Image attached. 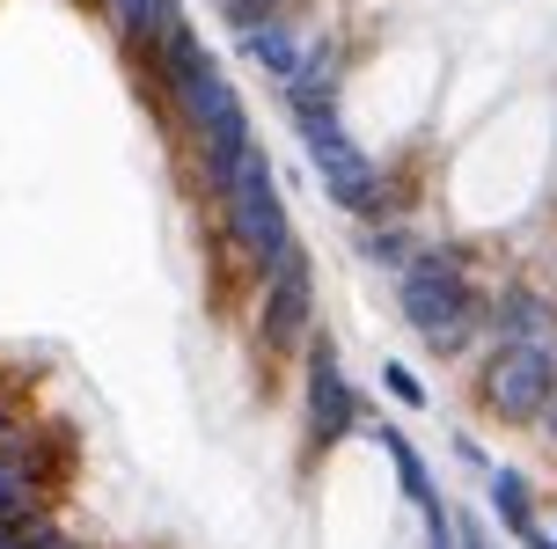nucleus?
I'll list each match as a JSON object with an SVG mask.
<instances>
[{"instance_id": "1", "label": "nucleus", "mask_w": 557, "mask_h": 549, "mask_svg": "<svg viewBox=\"0 0 557 549\" xmlns=\"http://www.w3.org/2000/svg\"><path fill=\"white\" fill-rule=\"evenodd\" d=\"M396 315L411 323V337L433 359H470L476 345H492V278L476 272L470 242H425L411 272H396Z\"/></svg>"}, {"instance_id": "2", "label": "nucleus", "mask_w": 557, "mask_h": 549, "mask_svg": "<svg viewBox=\"0 0 557 549\" xmlns=\"http://www.w3.org/2000/svg\"><path fill=\"white\" fill-rule=\"evenodd\" d=\"M213 235H221V249L250 272V286H257L264 264H278L286 249L301 242V235H294V213H286V191H278V169H272L264 147H257L250 162H243V176L213 198Z\"/></svg>"}, {"instance_id": "3", "label": "nucleus", "mask_w": 557, "mask_h": 549, "mask_svg": "<svg viewBox=\"0 0 557 549\" xmlns=\"http://www.w3.org/2000/svg\"><path fill=\"white\" fill-rule=\"evenodd\" d=\"M294 366H301V439H308V454H331V447H345L352 433L374 425V403H367L360 382L345 374L331 329H315Z\"/></svg>"}, {"instance_id": "4", "label": "nucleus", "mask_w": 557, "mask_h": 549, "mask_svg": "<svg viewBox=\"0 0 557 549\" xmlns=\"http://www.w3.org/2000/svg\"><path fill=\"white\" fill-rule=\"evenodd\" d=\"M557 403V345H484L476 359V411L492 425H543V411Z\"/></svg>"}, {"instance_id": "5", "label": "nucleus", "mask_w": 557, "mask_h": 549, "mask_svg": "<svg viewBox=\"0 0 557 549\" xmlns=\"http://www.w3.org/2000/svg\"><path fill=\"white\" fill-rule=\"evenodd\" d=\"M315 329H323L315 257H308V242H294L278 264L257 272V352L264 359H301Z\"/></svg>"}, {"instance_id": "6", "label": "nucleus", "mask_w": 557, "mask_h": 549, "mask_svg": "<svg viewBox=\"0 0 557 549\" xmlns=\"http://www.w3.org/2000/svg\"><path fill=\"white\" fill-rule=\"evenodd\" d=\"M315 45H323V29H308L301 8H294V15H272V23H257V29H243V59L264 66V82H272V88L301 82V66L315 59Z\"/></svg>"}, {"instance_id": "7", "label": "nucleus", "mask_w": 557, "mask_h": 549, "mask_svg": "<svg viewBox=\"0 0 557 549\" xmlns=\"http://www.w3.org/2000/svg\"><path fill=\"white\" fill-rule=\"evenodd\" d=\"M492 345H557V294L529 278H492Z\"/></svg>"}, {"instance_id": "8", "label": "nucleus", "mask_w": 557, "mask_h": 549, "mask_svg": "<svg viewBox=\"0 0 557 549\" xmlns=\"http://www.w3.org/2000/svg\"><path fill=\"white\" fill-rule=\"evenodd\" d=\"M484 498H492L499 527H506L521 549L543 542V491H535V476H529L521 462H492V476H484Z\"/></svg>"}, {"instance_id": "9", "label": "nucleus", "mask_w": 557, "mask_h": 549, "mask_svg": "<svg viewBox=\"0 0 557 549\" xmlns=\"http://www.w3.org/2000/svg\"><path fill=\"white\" fill-rule=\"evenodd\" d=\"M425 242H433V235H425L418 220H367V227H352V249H360L382 278L411 272L418 257H425Z\"/></svg>"}, {"instance_id": "10", "label": "nucleus", "mask_w": 557, "mask_h": 549, "mask_svg": "<svg viewBox=\"0 0 557 549\" xmlns=\"http://www.w3.org/2000/svg\"><path fill=\"white\" fill-rule=\"evenodd\" d=\"M367 433L382 439V454H389V469H396V491L411 498L418 513H425V506H441V491H433V476H425V454H418L411 439L396 433V425H382V417H374V425H367Z\"/></svg>"}, {"instance_id": "11", "label": "nucleus", "mask_w": 557, "mask_h": 549, "mask_svg": "<svg viewBox=\"0 0 557 549\" xmlns=\"http://www.w3.org/2000/svg\"><path fill=\"white\" fill-rule=\"evenodd\" d=\"M382 388H389V396L404 403V411H425V403H433V396H425V382H418V374L404 366V359H382Z\"/></svg>"}, {"instance_id": "12", "label": "nucleus", "mask_w": 557, "mask_h": 549, "mask_svg": "<svg viewBox=\"0 0 557 549\" xmlns=\"http://www.w3.org/2000/svg\"><path fill=\"white\" fill-rule=\"evenodd\" d=\"M88 8H96V15H103V23H111V37H125V29H133L139 15H147V8H154V0H88Z\"/></svg>"}, {"instance_id": "13", "label": "nucleus", "mask_w": 557, "mask_h": 549, "mask_svg": "<svg viewBox=\"0 0 557 549\" xmlns=\"http://www.w3.org/2000/svg\"><path fill=\"white\" fill-rule=\"evenodd\" d=\"M535 433H543V447H550V454H557V403H550V411H543V425H535Z\"/></svg>"}]
</instances>
